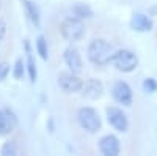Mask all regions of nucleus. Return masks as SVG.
Here are the masks:
<instances>
[{
  "instance_id": "obj_21",
  "label": "nucleus",
  "mask_w": 157,
  "mask_h": 156,
  "mask_svg": "<svg viewBox=\"0 0 157 156\" xmlns=\"http://www.w3.org/2000/svg\"><path fill=\"white\" fill-rule=\"evenodd\" d=\"M6 35V22L3 18H0V40Z\"/></svg>"
},
{
  "instance_id": "obj_14",
  "label": "nucleus",
  "mask_w": 157,
  "mask_h": 156,
  "mask_svg": "<svg viewBox=\"0 0 157 156\" xmlns=\"http://www.w3.org/2000/svg\"><path fill=\"white\" fill-rule=\"evenodd\" d=\"M22 6H24L25 16H27V19L30 21L33 27L36 29L41 27V11H39V6L32 0H22Z\"/></svg>"
},
{
  "instance_id": "obj_10",
  "label": "nucleus",
  "mask_w": 157,
  "mask_h": 156,
  "mask_svg": "<svg viewBox=\"0 0 157 156\" xmlns=\"http://www.w3.org/2000/svg\"><path fill=\"white\" fill-rule=\"evenodd\" d=\"M63 62L66 65V68L72 73H77L80 74L82 70H83V60H82V55L78 52L77 47H74L72 44H69L66 49L63 50Z\"/></svg>"
},
{
  "instance_id": "obj_9",
  "label": "nucleus",
  "mask_w": 157,
  "mask_h": 156,
  "mask_svg": "<svg viewBox=\"0 0 157 156\" xmlns=\"http://www.w3.org/2000/svg\"><path fill=\"white\" fill-rule=\"evenodd\" d=\"M104 92H105V87H104L101 79H96V77H90V79L83 81V85L80 88V96L90 101H96L101 99L104 96Z\"/></svg>"
},
{
  "instance_id": "obj_17",
  "label": "nucleus",
  "mask_w": 157,
  "mask_h": 156,
  "mask_svg": "<svg viewBox=\"0 0 157 156\" xmlns=\"http://www.w3.org/2000/svg\"><path fill=\"white\" fill-rule=\"evenodd\" d=\"M11 74L16 81H22L27 76V66H25V60H22L21 57L16 58L14 65L11 66Z\"/></svg>"
},
{
  "instance_id": "obj_12",
  "label": "nucleus",
  "mask_w": 157,
  "mask_h": 156,
  "mask_svg": "<svg viewBox=\"0 0 157 156\" xmlns=\"http://www.w3.org/2000/svg\"><path fill=\"white\" fill-rule=\"evenodd\" d=\"M129 25L130 29L137 33H149L154 30V21L149 14L146 13H134L132 16H130V21H129Z\"/></svg>"
},
{
  "instance_id": "obj_15",
  "label": "nucleus",
  "mask_w": 157,
  "mask_h": 156,
  "mask_svg": "<svg viewBox=\"0 0 157 156\" xmlns=\"http://www.w3.org/2000/svg\"><path fill=\"white\" fill-rule=\"evenodd\" d=\"M71 11H72V16H75V18H78V19H82V21L91 19V18L94 16L93 8H91L88 3H82V2L74 3L72 8H71Z\"/></svg>"
},
{
  "instance_id": "obj_5",
  "label": "nucleus",
  "mask_w": 157,
  "mask_h": 156,
  "mask_svg": "<svg viewBox=\"0 0 157 156\" xmlns=\"http://www.w3.org/2000/svg\"><path fill=\"white\" fill-rule=\"evenodd\" d=\"M110 93H112V98L115 99V102L123 107H130L134 104V90L129 85V82H126L123 79L113 82Z\"/></svg>"
},
{
  "instance_id": "obj_11",
  "label": "nucleus",
  "mask_w": 157,
  "mask_h": 156,
  "mask_svg": "<svg viewBox=\"0 0 157 156\" xmlns=\"http://www.w3.org/2000/svg\"><path fill=\"white\" fill-rule=\"evenodd\" d=\"M98 148L104 156H118L121 153V140L115 134H105L99 139Z\"/></svg>"
},
{
  "instance_id": "obj_4",
  "label": "nucleus",
  "mask_w": 157,
  "mask_h": 156,
  "mask_svg": "<svg viewBox=\"0 0 157 156\" xmlns=\"http://www.w3.org/2000/svg\"><path fill=\"white\" fill-rule=\"evenodd\" d=\"M138 55L135 54L134 50L130 49H116L113 50V55L110 60V65L120 73L129 74V73H134L138 68Z\"/></svg>"
},
{
  "instance_id": "obj_3",
  "label": "nucleus",
  "mask_w": 157,
  "mask_h": 156,
  "mask_svg": "<svg viewBox=\"0 0 157 156\" xmlns=\"http://www.w3.org/2000/svg\"><path fill=\"white\" fill-rule=\"evenodd\" d=\"M77 123L85 133L98 134L102 129V117L91 106H82L77 110Z\"/></svg>"
},
{
  "instance_id": "obj_20",
  "label": "nucleus",
  "mask_w": 157,
  "mask_h": 156,
  "mask_svg": "<svg viewBox=\"0 0 157 156\" xmlns=\"http://www.w3.org/2000/svg\"><path fill=\"white\" fill-rule=\"evenodd\" d=\"M11 73V65L8 62H0V82H3Z\"/></svg>"
},
{
  "instance_id": "obj_16",
  "label": "nucleus",
  "mask_w": 157,
  "mask_h": 156,
  "mask_svg": "<svg viewBox=\"0 0 157 156\" xmlns=\"http://www.w3.org/2000/svg\"><path fill=\"white\" fill-rule=\"evenodd\" d=\"M35 50H36V54L39 55L41 60H44V62L49 60V43H47V38L44 35H38L36 36Z\"/></svg>"
},
{
  "instance_id": "obj_7",
  "label": "nucleus",
  "mask_w": 157,
  "mask_h": 156,
  "mask_svg": "<svg viewBox=\"0 0 157 156\" xmlns=\"http://www.w3.org/2000/svg\"><path fill=\"white\" fill-rule=\"evenodd\" d=\"M57 84H58V87L63 93L74 95V93L80 92V88L83 85V79L77 73H72V71L68 70V71H63V73L58 74Z\"/></svg>"
},
{
  "instance_id": "obj_8",
  "label": "nucleus",
  "mask_w": 157,
  "mask_h": 156,
  "mask_svg": "<svg viewBox=\"0 0 157 156\" xmlns=\"http://www.w3.org/2000/svg\"><path fill=\"white\" fill-rule=\"evenodd\" d=\"M19 126V117L11 107H0V137L13 134Z\"/></svg>"
},
{
  "instance_id": "obj_13",
  "label": "nucleus",
  "mask_w": 157,
  "mask_h": 156,
  "mask_svg": "<svg viewBox=\"0 0 157 156\" xmlns=\"http://www.w3.org/2000/svg\"><path fill=\"white\" fill-rule=\"evenodd\" d=\"M24 52H25V66H27V77L32 84L38 81V65L33 55V50L30 46V41L25 40L24 41Z\"/></svg>"
},
{
  "instance_id": "obj_18",
  "label": "nucleus",
  "mask_w": 157,
  "mask_h": 156,
  "mask_svg": "<svg viewBox=\"0 0 157 156\" xmlns=\"http://www.w3.org/2000/svg\"><path fill=\"white\" fill-rule=\"evenodd\" d=\"M17 153H19V148H17V144L14 140H6L0 147V154L2 156H16Z\"/></svg>"
},
{
  "instance_id": "obj_22",
  "label": "nucleus",
  "mask_w": 157,
  "mask_h": 156,
  "mask_svg": "<svg viewBox=\"0 0 157 156\" xmlns=\"http://www.w3.org/2000/svg\"><path fill=\"white\" fill-rule=\"evenodd\" d=\"M0 46H2V40H0Z\"/></svg>"
},
{
  "instance_id": "obj_19",
  "label": "nucleus",
  "mask_w": 157,
  "mask_h": 156,
  "mask_svg": "<svg viewBox=\"0 0 157 156\" xmlns=\"http://www.w3.org/2000/svg\"><path fill=\"white\" fill-rule=\"evenodd\" d=\"M141 88L146 95H154L157 92V81L154 77H145L141 82Z\"/></svg>"
},
{
  "instance_id": "obj_2",
  "label": "nucleus",
  "mask_w": 157,
  "mask_h": 156,
  "mask_svg": "<svg viewBox=\"0 0 157 156\" xmlns=\"http://www.w3.org/2000/svg\"><path fill=\"white\" fill-rule=\"evenodd\" d=\"M60 35L69 44L82 41L86 35L85 22L75 16H66L60 22Z\"/></svg>"
},
{
  "instance_id": "obj_1",
  "label": "nucleus",
  "mask_w": 157,
  "mask_h": 156,
  "mask_svg": "<svg viewBox=\"0 0 157 156\" xmlns=\"http://www.w3.org/2000/svg\"><path fill=\"white\" fill-rule=\"evenodd\" d=\"M113 46L104 40V38H94L86 46V58L94 68H104L110 65L113 55Z\"/></svg>"
},
{
  "instance_id": "obj_6",
  "label": "nucleus",
  "mask_w": 157,
  "mask_h": 156,
  "mask_svg": "<svg viewBox=\"0 0 157 156\" xmlns=\"http://www.w3.org/2000/svg\"><path fill=\"white\" fill-rule=\"evenodd\" d=\"M105 118H107V123L115 131H118V133H127L129 131L130 122H129L127 114L123 110V107H120V106L107 107L105 109Z\"/></svg>"
}]
</instances>
